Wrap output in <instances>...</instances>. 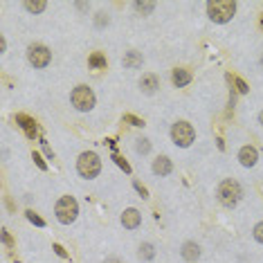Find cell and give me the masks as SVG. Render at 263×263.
I'll return each instance as SVG.
<instances>
[{
	"label": "cell",
	"instance_id": "cell-9",
	"mask_svg": "<svg viewBox=\"0 0 263 263\" xmlns=\"http://www.w3.org/2000/svg\"><path fill=\"white\" fill-rule=\"evenodd\" d=\"M140 223H142V214H140L137 209H133V207H131V209H126V211L122 214V225H124L126 229L140 227Z\"/></svg>",
	"mask_w": 263,
	"mask_h": 263
},
{
	"label": "cell",
	"instance_id": "cell-19",
	"mask_svg": "<svg viewBox=\"0 0 263 263\" xmlns=\"http://www.w3.org/2000/svg\"><path fill=\"white\" fill-rule=\"evenodd\" d=\"M135 9L142 14H151L155 9V3H135Z\"/></svg>",
	"mask_w": 263,
	"mask_h": 263
},
{
	"label": "cell",
	"instance_id": "cell-21",
	"mask_svg": "<svg viewBox=\"0 0 263 263\" xmlns=\"http://www.w3.org/2000/svg\"><path fill=\"white\" fill-rule=\"evenodd\" d=\"M124 122H128L131 126H144V122H142L140 117H135V115H131V113L124 115Z\"/></svg>",
	"mask_w": 263,
	"mask_h": 263
},
{
	"label": "cell",
	"instance_id": "cell-25",
	"mask_svg": "<svg viewBox=\"0 0 263 263\" xmlns=\"http://www.w3.org/2000/svg\"><path fill=\"white\" fill-rule=\"evenodd\" d=\"M95 25H97V27H104V25H108V16H106L104 12H99V14H97V16H95Z\"/></svg>",
	"mask_w": 263,
	"mask_h": 263
},
{
	"label": "cell",
	"instance_id": "cell-16",
	"mask_svg": "<svg viewBox=\"0 0 263 263\" xmlns=\"http://www.w3.org/2000/svg\"><path fill=\"white\" fill-rule=\"evenodd\" d=\"M88 66L95 68V70H99V68H106V57H104L101 52L90 54V59H88Z\"/></svg>",
	"mask_w": 263,
	"mask_h": 263
},
{
	"label": "cell",
	"instance_id": "cell-36",
	"mask_svg": "<svg viewBox=\"0 0 263 263\" xmlns=\"http://www.w3.org/2000/svg\"><path fill=\"white\" fill-rule=\"evenodd\" d=\"M261 66H263V59H261Z\"/></svg>",
	"mask_w": 263,
	"mask_h": 263
},
{
	"label": "cell",
	"instance_id": "cell-33",
	"mask_svg": "<svg viewBox=\"0 0 263 263\" xmlns=\"http://www.w3.org/2000/svg\"><path fill=\"white\" fill-rule=\"evenodd\" d=\"M106 263H119L117 259H106Z\"/></svg>",
	"mask_w": 263,
	"mask_h": 263
},
{
	"label": "cell",
	"instance_id": "cell-34",
	"mask_svg": "<svg viewBox=\"0 0 263 263\" xmlns=\"http://www.w3.org/2000/svg\"><path fill=\"white\" fill-rule=\"evenodd\" d=\"M259 122H261V126H263V110H261V115H259Z\"/></svg>",
	"mask_w": 263,
	"mask_h": 263
},
{
	"label": "cell",
	"instance_id": "cell-8",
	"mask_svg": "<svg viewBox=\"0 0 263 263\" xmlns=\"http://www.w3.org/2000/svg\"><path fill=\"white\" fill-rule=\"evenodd\" d=\"M238 160H241L243 167H254L256 160H259V153H256L254 146L247 144V146H243V149L238 151Z\"/></svg>",
	"mask_w": 263,
	"mask_h": 263
},
{
	"label": "cell",
	"instance_id": "cell-14",
	"mask_svg": "<svg viewBox=\"0 0 263 263\" xmlns=\"http://www.w3.org/2000/svg\"><path fill=\"white\" fill-rule=\"evenodd\" d=\"M124 68H128V70L142 68V54H140V52H135V50L126 52V54H124Z\"/></svg>",
	"mask_w": 263,
	"mask_h": 263
},
{
	"label": "cell",
	"instance_id": "cell-20",
	"mask_svg": "<svg viewBox=\"0 0 263 263\" xmlns=\"http://www.w3.org/2000/svg\"><path fill=\"white\" fill-rule=\"evenodd\" d=\"M229 79L234 81V86H236V90L241 92V95H245V92L250 90V88H247V84H245V81H243V79H238V77H229Z\"/></svg>",
	"mask_w": 263,
	"mask_h": 263
},
{
	"label": "cell",
	"instance_id": "cell-29",
	"mask_svg": "<svg viewBox=\"0 0 263 263\" xmlns=\"http://www.w3.org/2000/svg\"><path fill=\"white\" fill-rule=\"evenodd\" d=\"M3 243H5V245H12V236H9L7 229H3Z\"/></svg>",
	"mask_w": 263,
	"mask_h": 263
},
{
	"label": "cell",
	"instance_id": "cell-23",
	"mask_svg": "<svg viewBox=\"0 0 263 263\" xmlns=\"http://www.w3.org/2000/svg\"><path fill=\"white\" fill-rule=\"evenodd\" d=\"M113 160H115V164H117L119 169H124V173H131V164L126 162V160H122V158H117V155H113Z\"/></svg>",
	"mask_w": 263,
	"mask_h": 263
},
{
	"label": "cell",
	"instance_id": "cell-5",
	"mask_svg": "<svg viewBox=\"0 0 263 263\" xmlns=\"http://www.w3.org/2000/svg\"><path fill=\"white\" fill-rule=\"evenodd\" d=\"M70 99H72V106H75L77 110H81V113H88V110L95 108V92L88 86H77L75 90H72Z\"/></svg>",
	"mask_w": 263,
	"mask_h": 263
},
{
	"label": "cell",
	"instance_id": "cell-7",
	"mask_svg": "<svg viewBox=\"0 0 263 263\" xmlns=\"http://www.w3.org/2000/svg\"><path fill=\"white\" fill-rule=\"evenodd\" d=\"M27 59H30V63L34 68H45L50 63V59H52V52L45 45H32L27 50Z\"/></svg>",
	"mask_w": 263,
	"mask_h": 263
},
{
	"label": "cell",
	"instance_id": "cell-22",
	"mask_svg": "<svg viewBox=\"0 0 263 263\" xmlns=\"http://www.w3.org/2000/svg\"><path fill=\"white\" fill-rule=\"evenodd\" d=\"M27 220H30V223H34V225H39V227H45V220L41 218V216H36L34 211H27Z\"/></svg>",
	"mask_w": 263,
	"mask_h": 263
},
{
	"label": "cell",
	"instance_id": "cell-2",
	"mask_svg": "<svg viewBox=\"0 0 263 263\" xmlns=\"http://www.w3.org/2000/svg\"><path fill=\"white\" fill-rule=\"evenodd\" d=\"M54 214H57L59 223L70 225V223H75L77 216H79V205H77V200L72 196H63L61 200L57 202V207H54Z\"/></svg>",
	"mask_w": 263,
	"mask_h": 263
},
{
	"label": "cell",
	"instance_id": "cell-13",
	"mask_svg": "<svg viewBox=\"0 0 263 263\" xmlns=\"http://www.w3.org/2000/svg\"><path fill=\"white\" fill-rule=\"evenodd\" d=\"M173 171V164H171V160L169 158H158V160H153V173L155 175H169Z\"/></svg>",
	"mask_w": 263,
	"mask_h": 263
},
{
	"label": "cell",
	"instance_id": "cell-35",
	"mask_svg": "<svg viewBox=\"0 0 263 263\" xmlns=\"http://www.w3.org/2000/svg\"><path fill=\"white\" fill-rule=\"evenodd\" d=\"M261 25H263V18H261Z\"/></svg>",
	"mask_w": 263,
	"mask_h": 263
},
{
	"label": "cell",
	"instance_id": "cell-11",
	"mask_svg": "<svg viewBox=\"0 0 263 263\" xmlns=\"http://www.w3.org/2000/svg\"><path fill=\"white\" fill-rule=\"evenodd\" d=\"M180 254H182V259H184V261L193 263V261L198 259V256H200V247H198V243L187 241V243L182 245V252H180Z\"/></svg>",
	"mask_w": 263,
	"mask_h": 263
},
{
	"label": "cell",
	"instance_id": "cell-12",
	"mask_svg": "<svg viewBox=\"0 0 263 263\" xmlns=\"http://www.w3.org/2000/svg\"><path fill=\"white\" fill-rule=\"evenodd\" d=\"M140 88H142V92H146V95H153V92L160 88L158 77H155V75H144L140 79Z\"/></svg>",
	"mask_w": 263,
	"mask_h": 263
},
{
	"label": "cell",
	"instance_id": "cell-31",
	"mask_svg": "<svg viewBox=\"0 0 263 263\" xmlns=\"http://www.w3.org/2000/svg\"><path fill=\"white\" fill-rule=\"evenodd\" d=\"M216 146H218V149H220V151H225V142H223V140H220V137H218V140H216Z\"/></svg>",
	"mask_w": 263,
	"mask_h": 263
},
{
	"label": "cell",
	"instance_id": "cell-4",
	"mask_svg": "<svg viewBox=\"0 0 263 263\" xmlns=\"http://www.w3.org/2000/svg\"><path fill=\"white\" fill-rule=\"evenodd\" d=\"M241 196H243V189H241V184H238L236 180H223V182L218 184V200L223 202L225 207L238 205Z\"/></svg>",
	"mask_w": 263,
	"mask_h": 263
},
{
	"label": "cell",
	"instance_id": "cell-1",
	"mask_svg": "<svg viewBox=\"0 0 263 263\" xmlns=\"http://www.w3.org/2000/svg\"><path fill=\"white\" fill-rule=\"evenodd\" d=\"M207 14L214 23H227L236 14V3L234 0H209L207 3Z\"/></svg>",
	"mask_w": 263,
	"mask_h": 263
},
{
	"label": "cell",
	"instance_id": "cell-17",
	"mask_svg": "<svg viewBox=\"0 0 263 263\" xmlns=\"http://www.w3.org/2000/svg\"><path fill=\"white\" fill-rule=\"evenodd\" d=\"M45 7H48V3H45V0H27V3H25L27 12H34V14H41Z\"/></svg>",
	"mask_w": 263,
	"mask_h": 263
},
{
	"label": "cell",
	"instance_id": "cell-18",
	"mask_svg": "<svg viewBox=\"0 0 263 263\" xmlns=\"http://www.w3.org/2000/svg\"><path fill=\"white\" fill-rule=\"evenodd\" d=\"M153 256H155V247L151 245V243H142V245H140V259L151 261Z\"/></svg>",
	"mask_w": 263,
	"mask_h": 263
},
{
	"label": "cell",
	"instance_id": "cell-10",
	"mask_svg": "<svg viewBox=\"0 0 263 263\" xmlns=\"http://www.w3.org/2000/svg\"><path fill=\"white\" fill-rule=\"evenodd\" d=\"M16 124L23 128V131H25V135L30 137V140H34V137H36V122H34L32 117H27V115H21V113H18V115H16Z\"/></svg>",
	"mask_w": 263,
	"mask_h": 263
},
{
	"label": "cell",
	"instance_id": "cell-30",
	"mask_svg": "<svg viewBox=\"0 0 263 263\" xmlns=\"http://www.w3.org/2000/svg\"><path fill=\"white\" fill-rule=\"evenodd\" d=\"M52 250H54V252H57V254H59V256H61V259H66V256H68V254H66V250H63V247H61V245H54V247H52Z\"/></svg>",
	"mask_w": 263,
	"mask_h": 263
},
{
	"label": "cell",
	"instance_id": "cell-28",
	"mask_svg": "<svg viewBox=\"0 0 263 263\" xmlns=\"http://www.w3.org/2000/svg\"><path fill=\"white\" fill-rule=\"evenodd\" d=\"M133 187H135V189H137V193H140V196H142V198H149V191H146V187H142V184H140V182H133Z\"/></svg>",
	"mask_w": 263,
	"mask_h": 263
},
{
	"label": "cell",
	"instance_id": "cell-32",
	"mask_svg": "<svg viewBox=\"0 0 263 263\" xmlns=\"http://www.w3.org/2000/svg\"><path fill=\"white\" fill-rule=\"evenodd\" d=\"M0 50H3V52L7 50V41H5V39H0Z\"/></svg>",
	"mask_w": 263,
	"mask_h": 263
},
{
	"label": "cell",
	"instance_id": "cell-6",
	"mask_svg": "<svg viewBox=\"0 0 263 263\" xmlns=\"http://www.w3.org/2000/svg\"><path fill=\"white\" fill-rule=\"evenodd\" d=\"M193 137H196V133H193V126L189 122H175L171 126V140L175 146L187 149V146H191Z\"/></svg>",
	"mask_w": 263,
	"mask_h": 263
},
{
	"label": "cell",
	"instance_id": "cell-24",
	"mask_svg": "<svg viewBox=\"0 0 263 263\" xmlns=\"http://www.w3.org/2000/svg\"><path fill=\"white\" fill-rule=\"evenodd\" d=\"M149 151H151L149 140H137V153H149Z\"/></svg>",
	"mask_w": 263,
	"mask_h": 263
},
{
	"label": "cell",
	"instance_id": "cell-27",
	"mask_svg": "<svg viewBox=\"0 0 263 263\" xmlns=\"http://www.w3.org/2000/svg\"><path fill=\"white\" fill-rule=\"evenodd\" d=\"M34 162H36V167H39V169H43V171H45V169H48V164H45V160L41 158L39 153H34Z\"/></svg>",
	"mask_w": 263,
	"mask_h": 263
},
{
	"label": "cell",
	"instance_id": "cell-3",
	"mask_svg": "<svg viewBox=\"0 0 263 263\" xmlns=\"http://www.w3.org/2000/svg\"><path fill=\"white\" fill-rule=\"evenodd\" d=\"M77 171H79L81 178H97L101 171V160L97 153H92V151H86V153L79 155V160H77Z\"/></svg>",
	"mask_w": 263,
	"mask_h": 263
},
{
	"label": "cell",
	"instance_id": "cell-26",
	"mask_svg": "<svg viewBox=\"0 0 263 263\" xmlns=\"http://www.w3.org/2000/svg\"><path fill=\"white\" fill-rule=\"evenodd\" d=\"M254 238L259 243H263V223H256L254 225Z\"/></svg>",
	"mask_w": 263,
	"mask_h": 263
},
{
	"label": "cell",
	"instance_id": "cell-15",
	"mask_svg": "<svg viewBox=\"0 0 263 263\" xmlns=\"http://www.w3.org/2000/svg\"><path fill=\"white\" fill-rule=\"evenodd\" d=\"M173 86H178V88H184L191 81V75H189L187 70H182V68H178V70H173Z\"/></svg>",
	"mask_w": 263,
	"mask_h": 263
}]
</instances>
